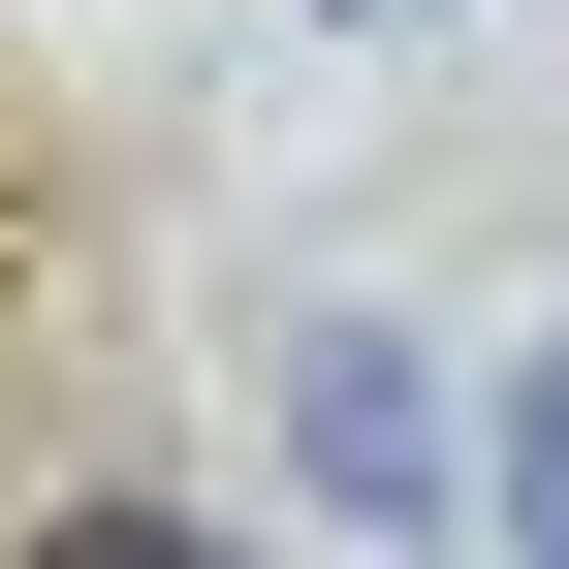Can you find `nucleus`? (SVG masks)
Wrapping results in <instances>:
<instances>
[{"label": "nucleus", "mask_w": 569, "mask_h": 569, "mask_svg": "<svg viewBox=\"0 0 569 569\" xmlns=\"http://www.w3.org/2000/svg\"><path fill=\"white\" fill-rule=\"evenodd\" d=\"M348 32H411V0H348Z\"/></svg>", "instance_id": "20e7f679"}, {"label": "nucleus", "mask_w": 569, "mask_h": 569, "mask_svg": "<svg viewBox=\"0 0 569 569\" xmlns=\"http://www.w3.org/2000/svg\"><path fill=\"white\" fill-rule=\"evenodd\" d=\"M32 569H222V538H190V507H63Z\"/></svg>", "instance_id": "7ed1b4c3"}, {"label": "nucleus", "mask_w": 569, "mask_h": 569, "mask_svg": "<svg viewBox=\"0 0 569 569\" xmlns=\"http://www.w3.org/2000/svg\"><path fill=\"white\" fill-rule=\"evenodd\" d=\"M507 569H569V348L507 380Z\"/></svg>", "instance_id": "f03ea898"}, {"label": "nucleus", "mask_w": 569, "mask_h": 569, "mask_svg": "<svg viewBox=\"0 0 569 569\" xmlns=\"http://www.w3.org/2000/svg\"><path fill=\"white\" fill-rule=\"evenodd\" d=\"M317 475H348V507H411V475H443V411H411V348H317Z\"/></svg>", "instance_id": "f257e3e1"}]
</instances>
